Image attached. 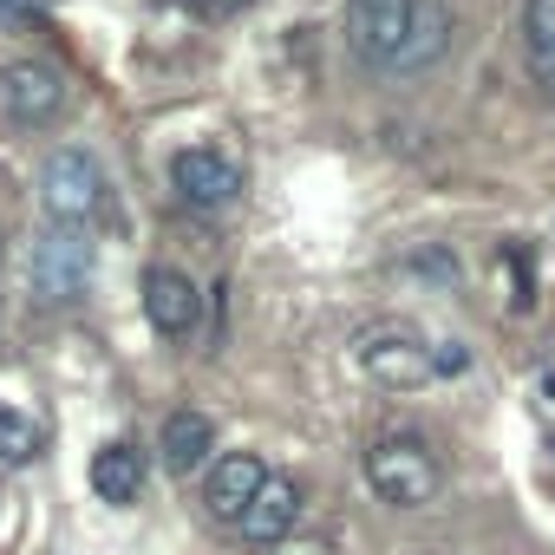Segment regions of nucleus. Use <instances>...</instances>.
Instances as JSON below:
<instances>
[{
  "label": "nucleus",
  "mask_w": 555,
  "mask_h": 555,
  "mask_svg": "<svg viewBox=\"0 0 555 555\" xmlns=\"http://www.w3.org/2000/svg\"><path fill=\"white\" fill-rule=\"evenodd\" d=\"M170 183L190 209H222V203L242 196V164L216 144H190V151L170 157Z\"/></svg>",
  "instance_id": "nucleus-7"
},
{
  "label": "nucleus",
  "mask_w": 555,
  "mask_h": 555,
  "mask_svg": "<svg viewBox=\"0 0 555 555\" xmlns=\"http://www.w3.org/2000/svg\"><path fill=\"white\" fill-rule=\"evenodd\" d=\"M92 229H40L34 248H27V295L34 308H73L86 288H92Z\"/></svg>",
  "instance_id": "nucleus-2"
},
{
  "label": "nucleus",
  "mask_w": 555,
  "mask_h": 555,
  "mask_svg": "<svg viewBox=\"0 0 555 555\" xmlns=\"http://www.w3.org/2000/svg\"><path fill=\"white\" fill-rule=\"evenodd\" d=\"M40 457V425L14 405H0V464H34Z\"/></svg>",
  "instance_id": "nucleus-15"
},
{
  "label": "nucleus",
  "mask_w": 555,
  "mask_h": 555,
  "mask_svg": "<svg viewBox=\"0 0 555 555\" xmlns=\"http://www.w3.org/2000/svg\"><path fill=\"white\" fill-rule=\"evenodd\" d=\"M522 60L535 92L555 105V0H522Z\"/></svg>",
  "instance_id": "nucleus-13"
},
{
  "label": "nucleus",
  "mask_w": 555,
  "mask_h": 555,
  "mask_svg": "<svg viewBox=\"0 0 555 555\" xmlns=\"http://www.w3.org/2000/svg\"><path fill=\"white\" fill-rule=\"evenodd\" d=\"M418 21V0H347V47L360 66L392 73Z\"/></svg>",
  "instance_id": "nucleus-4"
},
{
  "label": "nucleus",
  "mask_w": 555,
  "mask_h": 555,
  "mask_svg": "<svg viewBox=\"0 0 555 555\" xmlns=\"http://www.w3.org/2000/svg\"><path fill=\"white\" fill-rule=\"evenodd\" d=\"M366 483L392 509H425L444 490V464L418 431H386V438L366 444Z\"/></svg>",
  "instance_id": "nucleus-1"
},
{
  "label": "nucleus",
  "mask_w": 555,
  "mask_h": 555,
  "mask_svg": "<svg viewBox=\"0 0 555 555\" xmlns=\"http://www.w3.org/2000/svg\"><path fill=\"white\" fill-rule=\"evenodd\" d=\"M157 451H164V464L177 470V477H190V470H209L216 464V425L203 418V412H170L164 418V431H157Z\"/></svg>",
  "instance_id": "nucleus-12"
},
{
  "label": "nucleus",
  "mask_w": 555,
  "mask_h": 555,
  "mask_svg": "<svg viewBox=\"0 0 555 555\" xmlns=\"http://www.w3.org/2000/svg\"><path fill=\"white\" fill-rule=\"evenodd\" d=\"M261 483H268L261 451H222V457L203 470V509H209L216 522H242V509L255 503Z\"/></svg>",
  "instance_id": "nucleus-8"
},
{
  "label": "nucleus",
  "mask_w": 555,
  "mask_h": 555,
  "mask_svg": "<svg viewBox=\"0 0 555 555\" xmlns=\"http://www.w3.org/2000/svg\"><path fill=\"white\" fill-rule=\"evenodd\" d=\"M40 21V0H0V27H27Z\"/></svg>",
  "instance_id": "nucleus-16"
},
{
  "label": "nucleus",
  "mask_w": 555,
  "mask_h": 555,
  "mask_svg": "<svg viewBox=\"0 0 555 555\" xmlns=\"http://www.w3.org/2000/svg\"><path fill=\"white\" fill-rule=\"evenodd\" d=\"M144 477H151V457L131 444V438H112V444H99L92 451V490H99V503H138L144 496Z\"/></svg>",
  "instance_id": "nucleus-11"
},
{
  "label": "nucleus",
  "mask_w": 555,
  "mask_h": 555,
  "mask_svg": "<svg viewBox=\"0 0 555 555\" xmlns=\"http://www.w3.org/2000/svg\"><path fill=\"white\" fill-rule=\"evenodd\" d=\"M40 203L53 222L66 229H92V216L105 209V170L86 151H53L40 170Z\"/></svg>",
  "instance_id": "nucleus-5"
},
{
  "label": "nucleus",
  "mask_w": 555,
  "mask_h": 555,
  "mask_svg": "<svg viewBox=\"0 0 555 555\" xmlns=\"http://www.w3.org/2000/svg\"><path fill=\"white\" fill-rule=\"evenodd\" d=\"M60 112H66V79H60V66H47V60H14L8 73H0V118H8V125L47 131Z\"/></svg>",
  "instance_id": "nucleus-6"
},
{
  "label": "nucleus",
  "mask_w": 555,
  "mask_h": 555,
  "mask_svg": "<svg viewBox=\"0 0 555 555\" xmlns=\"http://www.w3.org/2000/svg\"><path fill=\"white\" fill-rule=\"evenodd\" d=\"M444 47H451V14H444V0H418L412 40H405V53H399V66H392V73H425V66H438V60H444Z\"/></svg>",
  "instance_id": "nucleus-14"
},
{
  "label": "nucleus",
  "mask_w": 555,
  "mask_h": 555,
  "mask_svg": "<svg viewBox=\"0 0 555 555\" xmlns=\"http://www.w3.org/2000/svg\"><path fill=\"white\" fill-rule=\"evenodd\" d=\"M301 522V490H295V477H274L268 470V483L255 490V503L242 509V542H255V548H268V542H282L288 529Z\"/></svg>",
  "instance_id": "nucleus-10"
},
{
  "label": "nucleus",
  "mask_w": 555,
  "mask_h": 555,
  "mask_svg": "<svg viewBox=\"0 0 555 555\" xmlns=\"http://www.w3.org/2000/svg\"><path fill=\"white\" fill-rule=\"evenodd\" d=\"M144 314L164 340H190L203 327V295L183 268H151L144 274Z\"/></svg>",
  "instance_id": "nucleus-9"
},
{
  "label": "nucleus",
  "mask_w": 555,
  "mask_h": 555,
  "mask_svg": "<svg viewBox=\"0 0 555 555\" xmlns=\"http://www.w3.org/2000/svg\"><path fill=\"white\" fill-rule=\"evenodd\" d=\"M248 0H196V14H209V21H229V14H242Z\"/></svg>",
  "instance_id": "nucleus-17"
},
{
  "label": "nucleus",
  "mask_w": 555,
  "mask_h": 555,
  "mask_svg": "<svg viewBox=\"0 0 555 555\" xmlns=\"http://www.w3.org/2000/svg\"><path fill=\"white\" fill-rule=\"evenodd\" d=\"M353 360L373 386L386 392H418L438 379V340H425L412 321H373L360 340H353Z\"/></svg>",
  "instance_id": "nucleus-3"
}]
</instances>
